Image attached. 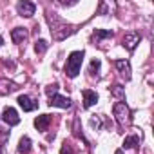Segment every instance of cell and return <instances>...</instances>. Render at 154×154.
<instances>
[{"label": "cell", "instance_id": "1", "mask_svg": "<svg viewBox=\"0 0 154 154\" xmlns=\"http://www.w3.org/2000/svg\"><path fill=\"white\" fill-rule=\"evenodd\" d=\"M82 62H84V51H72L65 62V74L69 78H76L80 72V67H82Z\"/></svg>", "mask_w": 154, "mask_h": 154}, {"label": "cell", "instance_id": "2", "mask_svg": "<svg viewBox=\"0 0 154 154\" xmlns=\"http://www.w3.org/2000/svg\"><path fill=\"white\" fill-rule=\"evenodd\" d=\"M49 18V22H51V35H53V38L54 40H63V38H67L69 35H72L74 33V29L71 27V26H63L56 17H47Z\"/></svg>", "mask_w": 154, "mask_h": 154}, {"label": "cell", "instance_id": "3", "mask_svg": "<svg viewBox=\"0 0 154 154\" xmlns=\"http://www.w3.org/2000/svg\"><path fill=\"white\" fill-rule=\"evenodd\" d=\"M112 112H114V118H116V122H118L120 127L131 125V122H132V118H131V109L127 107L125 102H116L114 107H112Z\"/></svg>", "mask_w": 154, "mask_h": 154}, {"label": "cell", "instance_id": "4", "mask_svg": "<svg viewBox=\"0 0 154 154\" xmlns=\"http://www.w3.org/2000/svg\"><path fill=\"white\" fill-rule=\"evenodd\" d=\"M2 120H4L9 127H15V125L20 123V116H18V112H17L13 107H6V109H4V112H2Z\"/></svg>", "mask_w": 154, "mask_h": 154}, {"label": "cell", "instance_id": "5", "mask_svg": "<svg viewBox=\"0 0 154 154\" xmlns=\"http://www.w3.org/2000/svg\"><path fill=\"white\" fill-rule=\"evenodd\" d=\"M17 11H18V15H20V17L29 18V17H33V15H35L36 6H35L33 2H27V0H24V2H18V4H17Z\"/></svg>", "mask_w": 154, "mask_h": 154}, {"label": "cell", "instance_id": "6", "mask_svg": "<svg viewBox=\"0 0 154 154\" xmlns=\"http://www.w3.org/2000/svg\"><path fill=\"white\" fill-rule=\"evenodd\" d=\"M51 107H60V109H69L71 107V100L67 96H62V94H53L49 96V102H47Z\"/></svg>", "mask_w": 154, "mask_h": 154}, {"label": "cell", "instance_id": "7", "mask_svg": "<svg viewBox=\"0 0 154 154\" xmlns=\"http://www.w3.org/2000/svg\"><path fill=\"white\" fill-rule=\"evenodd\" d=\"M122 44H123V47H125L127 51H134L136 45L140 44V35H138V33H127V35L123 36Z\"/></svg>", "mask_w": 154, "mask_h": 154}, {"label": "cell", "instance_id": "8", "mask_svg": "<svg viewBox=\"0 0 154 154\" xmlns=\"http://www.w3.org/2000/svg\"><path fill=\"white\" fill-rule=\"evenodd\" d=\"M18 105L26 111V112H31L38 107V102H33V98H29L27 94H20L18 96Z\"/></svg>", "mask_w": 154, "mask_h": 154}, {"label": "cell", "instance_id": "9", "mask_svg": "<svg viewBox=\"0 0 154 154\" xmlns=\"http://www.w3.org/2000/svg\"><path fill=\"white\" fill-rule=\"evenodd\" d=\"M82 96H84V107H85V109L93 107V105L98 102V94H96L94 91H91V89H84V91H82Z\"/></svg>", "mask_w": 154, "mask_h": 154}, {"label": "cell", "instance_id": "10", "mask_svg": "<svg viewBox=\"0 0 154 154\" xmlns=\"http://www.w3.org/2000/svg\"><path fill=\"white\" fill-rule=\"evenodd\" d=\"M114 65H116V69L120 71V74L123 76L125 80H131V63L127 60H116Z\"/></svg>", "mask_w": 154, "mask_h": 154}, {"label": "cell", "instance_id": "11", "mask_svg": "<svg viewBox=\"0 0 154 154\" xmlns=\"http://www.w3.org/2000/svg\"><path fill=\"white\" fill-rule=\"evenodd\" d=\"M11 38L15 44H24L27 40V29L26 27H15L11 31Z\"/></svg>", "mask_w": 154, "mask_h": 154}, {"label": "cell", "instance_id": "12", "mask_svg": "<svg viewBox=\"0 0 154 154\" xmlns=\"http://www.w3.org/2000/svg\"><path fill=\"white\" fill-rule=\"evenodd\" d=\"M17 89L18 87H17L15 82H11L8 78H0V94H9V93H13Z\"/></svg>", "mask_w": 154, "mask_h": 154}, {"label": "cell", "instance_id": "13", "mask_svg": "<svg viewBox=\"0 0 154 154\" xmlns=\"http://www.w3.org/2000/svg\"><path fill=\"white\" fill-rule=\"evenodd\" d=\"M49 123H51V116H49V114H40V116L35 118V127H36L38 131H42V132L47 131Z\"/></svg>", "mask_w": 154, "mask_h": 154}, {"label": "cell", "instance_id": "14", "mask_svg": "<svg viewBox=\"0 0 154 154\" xmlns=\"http://www.w3.org/2000/svg\"><path fill=\"white\" fill-rule=\"evenodd\" d=\"M18 154H29L31 150V138L29 136H22L20 141H18Z\"/></svg>", "mask_w": 154, "mask_h": 154}, {"label": "cell", "instance_id": "15", "mask_svg": "<svg viewBox=\"0 0 154 154\" xmlns=\"http://www.w3.org/2000/svg\"><path fill=\"white\" fill-rule=\"evenodd\" d=\"M138 145H140V138L138 136H127L123 140V147L125 149H136Z\"/></svg>", "mask_w": 154, "mask_h": 154}, {"label": "cell", "instance_id": "16", "mask_svg": "<svg viewBox=\"0 0 154 154\" xmlns=\"http://www.w3.org/2000/svg\"><path fill=\"white\" fill-rule=\"evenodd\" d=\"M111 93H112L120 102H123V100H125V91H123V87H122V85H118V84H116V85L111 89Z\"/></svg>", "mask_w": 154, "mask_h": 154}, {"label": "cell", "instance_id": "17", "mask_svg": "<svg viewBox=\"0 0 154 154\" xmlns=\"http://www.w3.org/2000/svg\"><path fill=\"white\" fill-rule=\"evenodd\" d=\"M47 47H49V44H47L45 40H36V42H35V51H36L38 54L45 53V51H47Z\"/></svg>", "mask_w": 154, "mask_h": 154}, {"label": "cell", "instance_id": "18", "mask_svg": "<svg viewBox=\"0 0 154 154\" xmlns=\"http://www.w3.org/2000/svg\"><path fill=\"white\" fill-rule=\"evenodd\" d=\"M112 35H114L112 31H103V29H96V31L93 33V36L98 38V40H100V38H112Z\"/></svg>", "mask_w": 154, "mask_h": 154}, {"label": "cell", "instance_id": "19", "mask_svg": "<svg viewBox=\"0 0 154 154\" xmlns=\"http://www.w3.org/2000/svg\"><path fill=\"white\" fill-rule=\"evenodd\" d=\"M89 123H91V127H93V129H96V131H98V129L102 127V116H96V114H94V116L91 118V122H89Z\"/></svg>", "mask_w": 154, "mask_h": 154}, {"label": "cell", "instance_id": "20", "mask_svg": "<svg viewBox=\"0 0 154 154\" xmlns=\"http://www.w3.org/2000/svg\"><path fill=\"white\" fill-rule=\"evenodd\" d=\"M60 154H74V149H72V145H71L69 141H63V145H62V150H60Z\"/></svg>", "mask_w": 154, "mask_h": 154}, {"label": "cell", "instance_id": "21", "mask_svg": "<svg viewBox=\"0 0 154 154\" xmlns=\"http://www.w3.org/2000/svg\"><path fill=\"white\" fill-rule=\"evenodd\" d=\"M98 71H100V60L94 58V60L91 62V65H89V72H91V74H96Z\"/></svg>", "mask_w": 154, "mask_h": 154}, {"label": "cell", "instance_id": "22", "mask_svg": "<svg viewBox=\"0 0 154 154\" xmlns=\"http://www.w3.org/2000/svg\"><path fill=\"white\" fill-rule=\"evenodd\" d=\"M56 91H58V85H49V87L45 89V93H47L49 96H53V94H56Z\"/></svg>", "mask_w": 154, "mask_h": 154}, {"label": "cell", "instance_id": "23", "mask_svg": "<svg viewBox=\"0 0 154 154\" xmlns=\"http://www.w3.org/2000/svg\"><path fill=\"white\" fill-rule=\"evenodd\" d=\"M114 154H123V150H122V149H118V150H116Z\"/></svg>", "mask_w": 154, "mask_h": 154}, {"label": "cell", "instance_id": "24", "mask_svg": "<svg viewBox=\"0 0 154 154\" xmlns=\"http://www.w3.org/2000/svg\"><path fill=\"white\" fill-rule=\"evenodd\" d=\"M2 44H4V38H2V36H0V45H2Z\"/></svg>", "mask_w": 154, "mask_h": 154}]
</instances>
